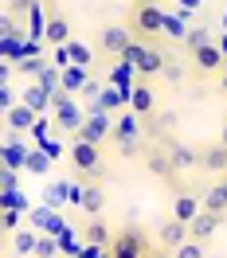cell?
Returning a JSON list of instances; mask_svg holds the SVG:
<instances>
[{
	"mask_svg": "<svg viewBox=\"0 0 227 258\" xmlns=\"http://www.w3.org/2000/svg\"><path fill=\"white\" fill-rule=\"evenodd\" d=\"M118 59L133 63V71H137L141 79H149V75H164V67H168V55H164L161 47L145 43V39H133L130 47H126L122 55H118Z\"/></svg>",
	"mask_w": 227,
	"mask_h": 258,
	"instance_id": "obj_1",
	"label": "cell"
},
{
	"mask_svg": "<svg viewBox=\"0 0 227 258\" xmlns=\"http://www.w3.org/2000/svg\"><path fill=\"white\" fill-rule=\"evenodd\" d=\"M71 164H75L79 176L94 180L98 172H102V145H94V141H79V137H75V145H71Z\"/></svg>",
	"mask_w": 227,
	"mask_h": 258,
	"instance_id": "obj_2",
	"label": "cell"
},
{
	"mask_svg": "<svg viewBox=\"0 0 227 258\" xmlns=\"http://www.w3.org/2000/svg\"><path fill=\"white\" fill-rule=\"evenodd\" d=\"M164 12L153 4V0H145V4H137V12H133V20H130V28L137 35H161L164 32Z\"/></svg>",
	"mask_w": 227,
	"mask_h": 258,
	"instance_id": "obj_3",
	"label": "cell"
},
{
	"mask_svg": "<svg viewBox=\"0 0 227 258\" xmlns=\"http://www.w3.org/2000/svg\"><path fill=\"white\" fill-rule=\"evenodd\" d=\"M110 258H149L145 235H137V231H122V235H114V239H110Z\"/></svg>",
	"mask_w": 227,
	"mask_h": 258,
	"instance_id": "obj_4",
	"label": "cell"
},
{
	"mask_svg": "<svg viewBox=\"0 0 227 258\" xmlns=\"http://www.w3.org/2000/svg\"><path fill=\"white\" fill-rule=\"evenodd\" d=\"M188 59H192V67L200 71V75H219V71L227 67V55L215 47V39H211V43H204V47H196Z\"/></svg>",
	"mask_w": 227,
	"mask_h": 258,
	"instance_id": "obj_5",
	"label": "cell"
},
{
	"mask_svg": "<svg viewBox=\"0 0 227 258\" xmlns=\"http://www.w3.org/2000/svg\"><path fill=\"white\" fill-rule=\"evenodd\" d=\"M133 43V28H122V24H106L102 32H98V47L106 51V55H122V51Z\"/></svg>",
	"mask_w": 227,
	"mask_h": 258,
	"instance_id": "obj_6",
	"label": "cell"
},
{
	"mask_svg": "<svg viewBox=\"0 0 227 258\" xmlns=\"http://www.w3.org/2000/svg\"><path fill=\"white\" fill-rule=\"evenodd\" d=\"M153 110H157V98H153V90H149V82L141 79L130 90V113L133 117H153Z\"/></svg>",
	"mask_w": 227,
	"mask_h": 258,
	"instance_id": "obj_7",
	"label": "cell"
},
{
	"mask_svg": "<svg viewBox=\"0 0 227 258\" xmlns=\"http://www.w3.org/2000/svg\"><path fill=\"white\" fill-rule=\"evenodd\" d=\"M219 223H223V211H200L192 223H188V231H192V239H200V242H208L215 231H219Z\"/></svg>",
	"mask_w": 227,
	"mask_h": 258,
	"instance_id": "obj_8",
	"label": "cell"
},
{
	"mask_svg": "<svg viewBox=\"0 0 227 258\" xmlns=\"http://www.w3.org/2000/svg\"><path fill=\"white\" fill-rule=\"evenodd\" d=\"M110 133H114V125L102 117V113H98V117H86V121L75 129V137H79V141H94V145H102Z\"/></svg>",
	"mask_w": 227,
	"mask_h": 258,
	"instance_id": "obj_9",
	"label": "cell"
},
{
	"mask_svg": "<svg viewBox=\"0 0 227 258\" xmlns=\"http://www.w3.org/2000/svg\"><path fill=\"white\" fill-rule=\"evenodd\" d=\"M43 39H47L51 47H63V43H71V20H67L63 12H55V16H47V28H43Z\"/></svg>",
	"mask_w": 227,
	"mask_h": 258,
	"instance_id": "obj_10",
	"label": "cell"
},
{
	"mask_svg": "<svg viewBox=\"0 0 227 258\" xmlns=\"http://www.w3.org/2000/svg\"><path fill=\"white\" fill-rule=\"evenodd\" d=\"M200 211H204V196H188L184 192V196L173 200V219H180V223H192Z\"/></svg>",
	"mask_w": 227,
	"mask_h": 258,
	"instance_id": "obj_11",
	"label": "cell"
},
{
	"mask_svg": "<svg viewBox=\"0 0 227 258\" xmlns=\"http://www.w3.org/2000/svg\"><path fill=\"white\" fill-rule=\"evenodd\" d=\"M157 239H161V246L177 250L180 242H188V239H192V231H188V223H180V219H168V223L161 227V235H157Z\"/></svg>",
	"mask_w": 227,
	"mask_h": 258,
	"instance_id": "obj_12",
	"label": "cell"
},
{
	"mask_svg": "<svg viewBox=\"0 0 227 258\" xmlns=\"http://www.w3.org/2000/svg\"><path fill=\"white\" fill-rule=\"evenodd\" d=\"M55 113L63 117V125H67V129H79L82 121H86V113H82V110H79V106H75V102H71L67 94H55Z\"/></svg>",
	"mask_w": 227,
	"mask_h": 258,
	"instance_id": "obj_13",
	"label": "cell"
},
{
	"mask_svg": "<svg viewBox=\"0 0 227 258\" xmlns=\"http://www.w3.org/2000/svg\"><path fill=\"white\" fill-rule=\"evenodd\" d=\"M200 164L208 168V172H215V176H227V145L219 141V145H211L200 153Z\"/></svg>",
	"mask_w": 227,
	"mask_h": 258,
	"instance_id": "obj_14",
	"label": "cell"
},
{
	"mask_svg": "<svg viewBox=\"0 0 227 258\" xmlns=\"http://www.w3.org/2000/svg\"><path fill=\"white\" fill-rule=\"evenodd\" d=\"M204 208L208 211H227V176H219L208 192H204Z\"/></svg>",
	"mask_w": 227,
	"mask_h": 258,
	"instance_id": "obj_15",
	"label": "cell"
},
{
	"mask_svg": "<svg viewBox=\"0 0 227 258\" xmlns=\"http://www.w3.org/2000/svg\"><path fill=\"white\" fill-rule=\"evenodd\" d=\"M145 164H149V172H157V176H177L173 157H168V153H161V149H153V153L145 157Z\"/></svg>",
	"mask_w": 227,
	"mask_h": 258,
	"instance_id": "obj_16",
	"label": "cell"
},
{
	"mask_svg": "<svg viewBox=\"0 0 227 258\" xmlns=\"http://www.w3.org/2000/svg\"><path fill=\"white\" fill-rule=\"evenodd\" d=\"M59 82H63L67 90H86V86H90V79H86L82 67H63V71H59Z\"/></svg>",
	"mask_w": 227,
	"mask_h": 258,
	"instance_id": "obj_17",
	"label": "cell"
},
{
	"mask_svg": "<svg viewBox=\"0 0 227 258\" xmlns=\"http://www.w3.org/2000/svg\"><path fill=\"white\" fill-rule=\"evenodd\" d=\"M168 157H173V168H192V164H200V153L196 149H188V145H173L168 149Z\"/></svg>",
	"mask_w": 227,
	"mask_h": 258,
	"instance_id": "obj_18",
	"label": "cell"
},
{
	"mask_svg": "<svg viewBox=\"0 0 227 258\" xmlns=\"http://www.w3.org/2000/svg\"><path fill=\"white\" fill-rule=\"evenodd\" d=\"M4 113H8V125L12 129H28L35 121V110L28 106V102H24V106H12V110H4Z\"/></svg>",
	"mask_w": 227,
	"mask_h": 258,
	"instance_id": "obj_19",
	"label": "cell"
},
{
	"mask_svg": "<svg viewBox=\"0 0 227 258\" xmlns=\"http://www.w3.org/2000/svg\"><path fill=\"white\" fill-rule=\"evenodd\" d=\"M102 204H106L102 188H98V184H86V192H82V211H86V215H98Z\"/></svg>",
	"mask_w": 227,
	"mask_h": 258,
	"instance_id": "obj_20",
	"label": "cell"
},
{
	"mask_svg": "<svg viewBox=\"0 0 227 258\" xmlns=\"http://www.w3.org/2000/svg\"><path fill=\"white\" fill-rule=\"evenodd\" d=\"M204 43H211V32H208V28H192V32L184 35V51H188V55H192L196 47H204Z\"/></svg>",
	"mask_w": 227,
	"mask_h": 258,
	"instance_id": "obj_21",
	"label": "cell"
},
{
	"mask_svg": "<svg viewBox=\"0 0 227 258\" xmlns=\"http://www.w3.org/2000/svg\"><path fill=\"white\" fill-rule=\"evenodd\" d=\"M173 258H204V242H200V239H188V242H180L177 250H173Z\"/></svg>",
	"mask_w": 227,
	"mask_h": 258,
	"instance_id": "obj_22",
	"label": "cell"
},
{
	"mask_svg": "<svg viewBox=\"0 0 227 258\" xmlns=\"http://www.w3.org/2000/svg\"><path fill=\"white\" fill-rule=\"evenodd\" d=\"M86 242H94V246H106V242H110V231H106V227L98 223H86Z\"/></svg>",
	"mask_w": 227,
	"mask_h": 258,
	"instance_id": "obj_23",
	"label": "cell"
},
{
	"mask_svg": "<svg viewBox=\"0 0 227 258\" xmlns=\"http://www.w3.org/2000/svg\"><path fill=\"white\" fill-rule=\"evenodd\" d=\"M67 47H71V63H75V67H90V51L82 47V43H75V39H71Z\"/></svg>",
	"mask_w": 227,
	"mask_h": 258,
	"instance_id": "obj_24",
	"label": "cell"
},
{
	"mask_svg": "<svg viewBox=\"0 0 227 258\" xmlns=\"http://www.w3.org/2000/svg\"><path fill=\"white\" fill-rule=\"evenodd\" d=\"M35 246H39V239H35L32 231H24V235L16 239V250H20V254H28V250H35Z\"/></svg>",
	"mask_w": 227,
	"mask_h": 258,
	"instance_id": "obj_25",
	"label": "cell"
},
{
	"mask_svg": "<svg viewBox=\"0 0 227 258\" xmlns=\"http://www.w3.org/2000/svg\"><path fill=\"white\" fill-rule=\"evenodd\" d=\"M164 32L177 35V39H184V20H180V16H168V20H164Z\"/></svg>",
	"mask_w": 227,
	"mask_h": 258,
	"instance_id": "obj_26",
	"label": "cell"
},
{
	"mask_svg": "<svg viewBox=\"0 0 227 258\" xmlns=\"http://www.w3.org/2000/svg\"><path fill=\"white\" fill-rule=\"evenodd\" d=\"M16 227H20V211H12V208H8V211H4V231L12 235Z\"/></svg>",
	"mask_w": 227,
	"mask_h": 258,
	"instance_id": "obj_27",
	"label": "cell"
},
{
	"mask_svg": "<svg viewBox=\"0 0 227 258\" xmlns=\"http://www.w3.org/2000/svg\"><path fill=\"white\" fill-rule=\"evenodd\" d=\"M164 79H168V82H177V79H180V67L173 63V59H168V67H164Z\"/></svg>",
	"mask_w": 227,
	"mask_h": 258,
	"instance_id": "obj_28",
	"label": "cell"
},
{
	"mask_svg": "<svg viewBox=\"0 0 227 258\" xmlns=\"http://www.w3.org/2000/svg\"><path fill=\"white\" fill-rule=\"evenodd\" d=\"M47 200L51 204H63V184H59V188H47Z\"/></svg>",
	"mask_w": 227,
	"mask_h": 258,
	"instance_id": "obj_29",
	"label": "cell"
},
{
	"mask_svg": "<svg viewBox=\"0 0 227 258\" xmlns=\"http://www.w3.org/2000/svg\"><path fill=\"white\" fill-rule=\"evenodd\" d=\"M219 90H223V94H227V67H223V71H219Z\"/></svg>",
	"mask_w": 227,
	"mask_h": 258,
	"instance_id": "obj_30",
	"label": "cell"
},
{
	"mask_svg": "<svg viewBox=\"0 0 227 258\" xmlns=\"http://www.w3.org/2000/svg\"><path fill=\"white\" fill-rule=\"evenodd\" d=\"M219 141H223V145H227V125H223V133H219Z\"/></svg>",
	"mask_w": 227,
	"mask_h": 258,
	"instance_id": "obj_31",
	"label": "cell"
},
{
	"mask_svg": "<svg viewBox=\"0 0 227 258\" xmlns=\"http://www.w3.org/2000/svg\"><path fill=\"white\" fill-rule=\"evenodd\" d=\"M137 4H145V0H137Z\"/></svg>",
	"mask_w": 227,
	"mask_h": 258,
	"instance_id": "obj_32",
	"label": "cell"
}]
</instances>
